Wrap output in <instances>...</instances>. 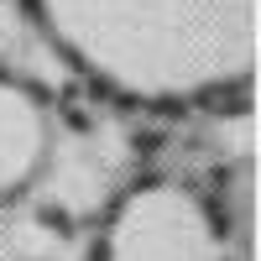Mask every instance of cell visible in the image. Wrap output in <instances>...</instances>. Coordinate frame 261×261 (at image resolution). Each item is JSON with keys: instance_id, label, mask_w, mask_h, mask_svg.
Listing matches in <instances>:
<instances>
[{"instance_id": "3957f363", "label": "cell", "mask_w": 261, "mask_h": 261, "mask_svg": "<svg viewBox=\"0 0 261 261\" xmlns=\"http://www.w3.org/2000/svg\"><path fill=\"white\" fill-rule=\"evenodd\" d=\"M42 141H47V130H42L37 99L21 89V84L0 79V199L16 193V188L37 172Z\"/></svg>"}, {"instance_id": "7a4b0ae2", "label": "cell", "mask_w": 261, "mask_h": 261, "mask_svg": "<svg viewBox=\"0 0 261 261\" xmlns=\"http://www.w3.org/2000/svg\"><path fill=\"white\" fill-rule=\"evenodd\" d=\"M99 261H225L209 209L178 183H146L115 209Z\"/></svg>"}, {"instance_id": "6da1fadb", "label": "cell", "mask_w": 261, "mask_h": 261, "mask_svg": "<svg viewBox=\"0 0 261 261\" xmlns=\"http://www.w3.org/2000/svg\"><path fill=\"white\" fill-rule=\"evenodd\" d=\"M68 37L130 89H193L251 58V0H84Z\"/></svg>"}]
</instances>
